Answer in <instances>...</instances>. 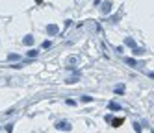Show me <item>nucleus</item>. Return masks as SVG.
Wrapping results in <instances>:
<instances>
[{"mask_svg":"<svg viewBox=\"0 0 154 133\" xmlns=\"http://www.w3.org/2000/svg\"><path fill=\"white\" fill-rule=\"evenodd\" d=\"M123 122H125V120H123V118H115V120H113V122H112V124H113V128H119V126H121V124H123Z\"/></svg>","mask_w":154,"mask_h":133,"instance_id":"nucleus-1","label":"nucleus"},{"mask_svg":"<svg viewBox=\"0 0 154 133\" xmlns=\"http://www.w3.org/2000/svg\"><path fill=\"white\" fill-rule=\"evenodd\" d=\"M58 128H60V129H67V128H71V126H67V124H60Z\"/></svg>","mask_w":154,"mask_h":133,"instance_id":"nucleus-2","label":"nucleus"}]
</instances>
